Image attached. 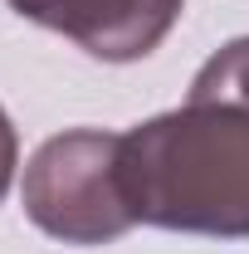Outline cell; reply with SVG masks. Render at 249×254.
I'll use <instances>...</instances> for the list:
<instances>
[{"label":"cell","mask_w":249,"mask_h":254,"mask_svg":"<svg viewBox=\"0 0 249 254\" xmlns=\"http://www.w3.org/2000/svg\"><path fill=\"white\" fill-rule=\"evenodd\" d=\"M15 166H20V137H15L10 113L0 108V200H5V190H10V181H15Z\"/></svg>","instance_id":"4"},{"label":"cell","mask_w":249,"mask_h":254,"mask_svg":"<svg viewBox=\"0 0 249 254\" xmlns=\"http://www.w3.org/2000/svg\"><path fill=\"white\" fill-rule=\"evenodd\" d=\"M25 215L63 245H113L137 225L123 186V132L73 127L49 137L25 166Z\"/></svg>","instance_id":"2"},{"label":"cell","mask_w":249,"mask_h":254,"mask_svg":"<svg viewBox=\"0 0 249 254\" xmlns=\"http://www.w3.org/2000/svg\"><path fill=\"white\" fill-rule=\"evenodd\" d=\"M137 225L249 240V34L220 44L181 108L123 132Z\"/></svg>","instance_id":"1"},{"label":"cell","mask_w":249,"mask_h":254,"mask_svg":"<svg viewBox=\"0 0 249 254\" xmlns=\"http://www.w3.org/2000/svg\"><path fill=\"white\" fill-rule=\"evenodd\" d=\"M10 10L30 25L73 39L103 64H132L161 49L186 0H10Z\"/></svg>","instance_id":"3"}]
</instances>
